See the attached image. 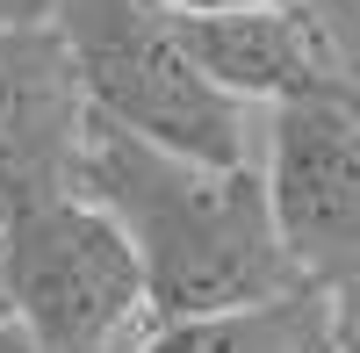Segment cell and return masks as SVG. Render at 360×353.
I'll use <instances>...</instances> for the list:
<instances>
[{
    "instance_id": "obj_1",
    "label": "cell",
    "mask_w": 360,
    "mask_h": 353,
    "mask_svg": "<svg viewBox=\"0 0 360 353\" xmlns=\"http://www.w3.org/2000/svg\"><path fill=\"white\" fill-rule=\"evenodd\" d=\"M79 195L130 231L159 325L224 317L310 288L281 245L259 166H195L94 115Z\"/></svg>"
},
{
    "instance_id": "obj_2",
    "label": "cell",
    "mask_w": 360,
    "mask_h": 353,
    "mask_svg": "<svg viewBox=\"0 0 360 353\" xmlns=\"http://www.w3.org/2000/svg\"><path fill=\"white\" fill-rule=\"evenodd\" d=\"M58 37L72 44L101 123L195 166H252L245 101L195 65L180 22L152 0H58Z\"/></svg>"
},
{
    "instance_id": "obj_3",
    "label": "cell",
    "mask_w": 360,
    "mask_h": 353,
    "mask_svg": "<svg viewBox=\"0 0 360 353\" xmlns=\"http://www.w3.org/2000/svg\"><path fill=\"white\" fill-rule=\"evenodd\" d=\"M0 303L44 339V353H144L159 332L130 231L86 195L51 202L0 238Z\"/></svg>"
},
{
    "instance_id": "obj_4",
    "label": "cell",
    "mask_w": 360,
    "mask_h": 353,
    "mask_svg": "<svg viewBox=\"0 0 360 353\" xmlns=\"http://www.w3.org/2000/svg\"><path fill=\"white\" fill-rule=\"evenodd\" d=\"M259 173L303 281L310 288L360 281V94L274 108Z\"/></svg>"
},
{
    "instance_id": "obj_5",
    "label": "cell",
    "mask_w": 360,
    "mask_h": 353,
    "mask_svg": "<svg viewBox=\"0 0 360 353\" xmlns=\"http://www.w3.org/2000/svg\"><path fill=\"white\" fill-rule=\"evenodd\" d=\"M86 130L94 101L58 22L0 37V238L22 217L79 195Z\"/></svg>"
},
{
    "instance_id": "obj_6",
    "label": "cell",
    "mask_w": 360,
    "mask_h": 353,
    "mask_svg": "<svg viewBox=\"0 0 360 353\" xmlns=\"http://www.w3.org/2000/svg\"><path fill=\"white\" fill-rule=\"evenodd\" d=\"M195 65L224 86L231 101H353L360 94V58L339 51L324 8H259V15H224V22H180Z\"/></svg>"
},
{
    "instance_id": "obj_7",
    "label": "cell",
    "mask_w": 360,
    "mask_h": 353,
    "mask_svg": "<svg viewBox=\"0 0 360 353\" xmlns=\"http://www.w3.org/2000/svg\"><path fill=\"white\" fill-rule=\"evenodd\" d=\"M144 353H339L332 288H295V296L224 317H180L144 339Z\"/></svg>"
},
{
    "instance_id": "obj_8",
    "label": "cell",
    "mask_w": 360,
    "mask_h": 353,
    "mask_svg": "<svg viewBox=\"0 0 360 353\" xmlns=\"http://www.w3.org/2000/svg\"><path fill=\"white\" fill-rule=\"evenodd\" d=\"M332 332H339V353H360V281L332 288Z\"/></svg>"
},
{
    "instance_id": "obj_9",
    "label": "cell",
    "mask_w": 360,
    "mask_h": 353,
    "mask_svg": "<svg viewBox=\"0 0 360 353\" xmlns=\"http://www.w3.org/2000/svg\"><path fill=\"white\" fill-rule=\"evenodd\" d=\"M58 22V0H0V37H15V29H44Z\"/></svg>"
},
{
    "instance_id": "obj_10",
    "label": "cell",
    "mask_w": 360,
    "mask_h": 353,
    "mask_svg": "<svg viewBox=\"0 0 360 353\" xmlns=\"http://www.w3.org/2000/svg\"><path fill=\"white\" fill-rule=\"evenodd\" d=\"M0 353H44V339H37V332H29V325H22V317L8 310V303H0Z\"/></svg>"
},
{
    "instance_id": "obj_11",
    "label": "cell",
    "mask_w": 360,
    "mask_h": 353,
    "mask_svg": "<svg viewBox=\"0 0 360 353\" xmlns=\"http://www.w3.org/2000/svg\"><path fill=\"white\" fill-rule=\"evenodd\" d=\"M317 8H324V0H317Z\"/></svg>"
}]
</instances>
